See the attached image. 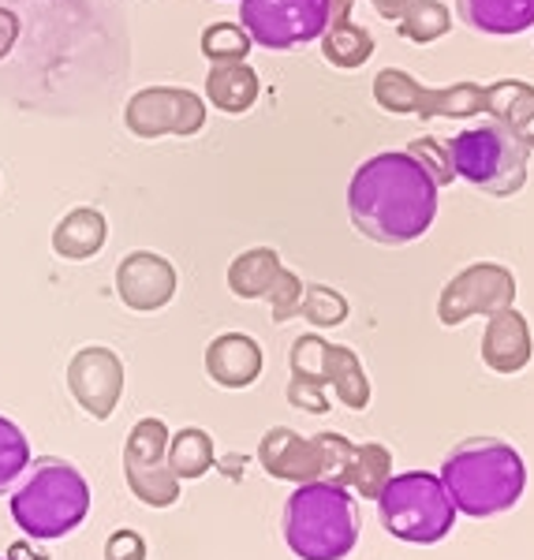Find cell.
<instances>
[{
	"mask_svg": "<svg viewBox=\"0 0 534 560\" xmlns=\"http://www.w3.org/2000/svg\"><path fill=\"white\" fill-rule=\"evenodd\" d=\"M438 179L407 150H385L356 168L348 184V217L359 236L404 247L438 221Z\"/></svg>",
	"mask_w": 534,
	"mask_h": 560,
	"instance_id": "obj_1",
	"label": "cell"
},
{
	"mask_svg": "<svg viewBox=\"0 0 534 560\" xmlns=\"http://www.w3.org/2000/svg\"><path fill=\"white\" fill-rule=\"evenodd\" d=\"M441 482L471 520H494L512 512L527 490V464L520 448L501 438H467L441 459Z\"/></svg>",
	"mask_w": 534,
	"mask_h": 560,
	"instance_id": "obj_2",
	"label": "cell"
},
{
	"mask_svg": "<svg viewBox=\"0 0 534 560\" xmlns=\"http://www.w3.org/2000/svg\"><path fill=\"white\" fill-rule=\"evenodd\" d=\"M12 520L34 541H57L79 530L90 516V486L83 471L71 459L42 456L31 459V467L12 490Z\"/></svg>",
	"mask_w": 534,
	"mask_h": 560,
	"instance_id": "obj_3",
	"label": "cell"
},
{
	"mask_svg": "<svg viewBox=\"0 0 534 560\" xmlns=\"http://www.w3.org/2000/svg\"><path fill=\"white\" fill-rule=\"evenodd\" d=\"M285 541L300 560H344L359 546L356 493L333 482L295 486L285 504Z\"/></svg>",
	"mask_w": 534,
	"mask_h": 560,
	"instance_id": "obj_4",
	"label": "cell"
},
{
	"mask_svg": "<svg viewBox=\"0 0 534 560\" xmlns=\"http://www.w3.org/2000/svg\"><path fill=\"white\" fill-rule=\"evenodd\" d=\"M378 520L385 535L407 546H438L449 538L456 523V504L438 475L430 471H404L385 482L378 493Z\"/></svg>",
	"mask_w": 534,
	"mask_h": 560,
	"instance_id": "obj_5",
	"label": "cell"
},
{
	"mask_svg": "<svg viewBox=\"0 0 534 560\" xmlns=\"http://www.w3.org/2000/svg\"><path fill=\"white\" fill-rule=\"evenodd\" d=\"M452 173L490 198H512L527 184V147L497 120L452 135L445 142Z\"/></svg>",
	"mask_w": 534,
	"mask_h": 560,
	"instance_id": "obj_6",
	"label": "cell"
},
{
	"mask_svg": "<svg viewBox=\"0 0 534 560\" xmlns=\"http://www.w3.org/2000/svg\"><path fill=\"white\" fill-rule=\"evenodd\" d=\"M374 102L388 116H422V120H471L486 113V86L452 83V86H422L404 68H382L374 75Z\"/></svg>",
	"mask_w": 534,
	"mask_h": 560,
	"instance_id": "obj_7",
	"label": "cell"
},
{
	"mask_svg": "<svg viewBox=\"0 0 534 560\" xmlns=\"http://www.w3.org/2000/svg\"><path fill=\"white\" fill-rule=\"evenodd\" d=\"M240 26L262 49L288 52L333 26L329 0H240Z\"/></svg>",
	"mask_w": 534,
	"mask_h": 560,
	"instance_id": "obj_8",
	"label": "cell"
},
{
	"mask_svg": "<svg viewBox=\"0 0 534 560\" xmlns=\"http://www.w3.org/2000/svg\"><path fill=\"white\" fill-rule=\"evenodd\" d=\"M169 427L161 419H139L124 441V478L135 501L147 509H172L184 493V482L169 467Z\"/></svg>",
	"mask_w": 534,
	"mask_h": 560,
	"instance_id": "obj_9",
	"label": "cell"
},
{
	"mask_svg": "<svg viewBox=\"0 0 534 560\" xmlns=\"http://www.w3.org/2000/svg\"><path fill=\"white\" fill-rule=\"evenodd\" d=\"M515 306V273L501 261H475L460 269L438 295V322L456 329L471 318H494Z\"/></svg>",
	"mask_w": 534,
	"mask_h": 560,
	"instance_id": "obj_10",
	"label": "cell"
},
{
	"mask_svg": "<svg viewBox=\"0 0 534 560\" xmlns=\"http://www.w3.org/2000/svg\"><path fill=\"white\" fill-rule=\"evenodd\" d=\"M124 124L135 139H187L206 128V97L187 86H147L124 105Z\"/></svg>",
	"mask_w": 534,
	"mask_h": 560,
	"instance_id": "obj_11",
	"label": "cell"
},
{
	"mask_svg": "<svg viewBox=\"0 0 534 560\" xmlns=\"http://www.w3.org/2000/svg\"><path fill=\"white\" fill-rule=\"evenodd\" d=\"M68 393L94 422H105L124 396V363L113 348H79L68 363Z\"/></svg>",
	"mask_w": 534,
	"mask_h": 560,
	"instance_id": "obj_12",
	"label": "cell"
},
{
	"mask_svg": "<svg viewBox=\"0 0 534 560\" xmlns=\"http://www.w3.org/2000/svg\"><path fill=\"white\" fill-rule=\"evenodd\" d=\"M116 295L128 311L153 314L176 300V266L153 250H131L116 266Z\"/></svg>",
	"mask_w": 534,
	"mask_h": 560,
	"instance_id": "obj_13",
	"label": "cell"
},
{
	"mask_svg": "<svg viewBox=\"0 0 534 560\" xmlns=\"http://www.w3.org/2000/svg\"><path fill=\"white\" fill-rule=\"evenodd\" d=\"M258 464H262V471L269 478H277V482H292V486L322 482V464H318V453H314V441L288 427H274L262 433Z\"/></svg>",
	"mask_w": 534,
	"mask_h": 560,
	"instance_id": "obj_14",
	"label": "cell"
},
{
	"mask_svg": "<svg viewBox=\"0 0 534 560\" xmlns=\"http://www.w3.org/2000/svg\"><path fill=\"white\" fill-rule=\"evenodd\" d=\"M262 366H266V355H262V345L251 332H221L206 348V377L213 385L229 388V393L255 385L262 377Z\"/></svg>",
	"mask_w": 534,
	"mask_h": 560,
	"instance_id": "obj_15",
	"label": "cell"
},
{
	"mask_svg": "<svg viewBox=\"0 0 534 560\" xmlns=\"http://www.w3.org/2000/svg\"><path fill=\"white\" fill-rule=\"evenodd\" d=\"M322 332H303L300 340L288 351V366H292V377H288V404L295 411L306 415H325L333 408L329 388H325V374H322Z\"/></svg>",
	"mask_w": 534,
	"mask_h": 560,
	"instance_id": "obj_16",
	"label": "cell"
},
{
	"mask_svg": "<svg viewBox=\"0 0 534 560\" xmlns=\"http://www.w3.org/2000/svg\"><path fill=\"white\" fill-rule=\"evenodd\" d=\"M531 355H534V340L527 318L515 306L497 311L483 332V363L494 374H520V370H527Z\"/></svg>",
	"mask_w": 534,
	"mask_h": 560,
	"instance_id": "obj_17",
	"label": "cell"
},
{
	"mask_svg": "<svg viewBox=\"0 0 534 560\" xmlns=\"http://www.w3.org/2000/svg\"><path fill=\"white\" fill-rule=\"evenodd\" d=\"M456 15L471 31L494 38L534 31V0H456Z\"/></svg>",
	"mask_w": 534,
	"mask_h": 560,
	"instance_id": "obj_18",
	"label": "cell"
},
{
	"mask_svg": "<svg viewBox=\"0 0 534 560\" xmlns=\"http://www.w3.org/2000/svg\"><path fill=\"white\" fill-rule=\"evenodd\" d=\"M486 113L490 120L512 131L527 150H534V86L523 79H501L486 86Z\"/></svg>",
	"mask_w": 534,
	"mask_h": 560,
	"instance_id": "obj_19",
	"label": "cell"
},
{
	"mask_svg": "<svg viewBox=\"0 0 534 560\" xmlns=\"http://www.w3.org/2000/svg\"><path fill=\"white\" fill-rule=\"evenodd\" d=\"M108 240V221L94 206H76L65 213L53 229V255L68 261H86L105 247Z\"/></svg>",
	"mask_w": 534,
	"mask_h": 560,
	"instance_id": "obj_20",
	"label": "cell"
},
{
	"mask_svg": "<svg viewBox=\"0 0 534 560\" xmlns=\"http://www.w3.org/2000/svg\"><path fill=\"white\" fill-rule=\"evenodd\" d=\"M262 83L258 71L240 60V65H210L206 75V102H213L217 113L224 116H243L258 105Z\"/></svg>",
	"mask_w": 534,
	"mask_h": 560,
	"instance_id": "obj_21",
	"label": "cell"
},
{
	"mask_svg": "<svg viewBox=\"0 0 534 560\" xmlns=\"http://www.w3.org/2000/svg\"><path fill=\"white\" fill-rule=\"evenodd\" d=\"M322 374H325V388L337 393V400L348 411H367L370 408V382L363 359L344 345H322Z\"/></svg>",
	"mask_w": 534,
	"mask_h": 560,
	"instance_id": "obj_22",
	"label": "cell"
},
{
	"mask_svg": "<svg viewBox=\"0 0 534 560\" xmlns=\"http://www.w3.org/2000/svg\"><path fill=\"white\" fill-rule=\"evenodd\" d=\"M285 261L274 247H251L232 258L229 266V288L235 300H266L274 280L280 277Z\"/></svg>",
	"mask_w": 534,
	"mask_h": 560,
	"instance_id": "obj_23",
	"label": "cell"
},
{
	"mask_svg": "<svg viewBox=\"0 0 534 560\" xmlns=\"http://www.w3.org/2000/svg\"><path fill=\"white\" fill-rule=\"evenodd\" d=\"M318 45H322L325 65H333L337 71H356L374 57V34L351 20L333 23L318 38Z\"/></svg>",
	"mask_w": 534,
	"mask_h": 560,
	"instance_id": "obj_24",
	"label": "cell"
},
{
	"mask_svg": "<svg viewBox=\"0 0 534 560\" xmlns=\"http://www.w3.org/2000/svg\"><path fill=\"white\" fill-rule=\"evenodd\" d=\"M213 438L202 427L176 430L169 438V467L179 482H198L202 475L213 471Z\"/></svg>",
	"mask_w": 534,
	"mask_h": 560,
	"instance_id": "obj_25",
	"label": "cell"
},
{
	"mask_svg": "<svg viewBox=\"0 0 534 560\" xmlns=\"http://www.w3.org/2000/svg\"><path fill=\"white\" fill-rule=\"evenodd\" d=\"M388 478H393V453L385 445H378V441L356 445V456H351L348 467V490L363 497V501H378Z\"/></svg>",
	"mask_w": 534,
	"mask_h": 560,
	"instance_id": "obj_26",
	"label": "cell"
},
{
	"mask_svg": "<svg viewBox=\"0 0 534 560\" xmlns=\"http://www.w3.org/2000/svg\"><path fill=\"white\" fill-rule=\"evenodd\" d=\"M449 26H452L449 4H441V0H419V4H415L411 12H407L404 20L396 23V31H400V38H404V42L430 45V42L445 38Z\"/></svg>",
	"mask_w": 534,
	"mask_h": 560,
	"instance_id": "obj_27",
	"label": "cell"
},
{
	"mask_svg": "<svg viewBox=\"0 0 534 560\" xmlns=\"http://www.w3.org/2000/svg\"><path fill=\"white\" fill-rule=\"evenodd\" d=\"M351 306L348 300L329 284H303V303H300V318H306L314 329H337L348 322Z\"/></svg>",
	"mask_w": 534,
	"mask_h": 560,
	"instance_id": "obj_28",
	"label": "cell"
},
{
	"mask_svg": "<svg viewBox=\"0 0 534 560\" xmlns=\"http://www.w3.org/2000/svg\"><path fill=\"white\" fill-rule=\"evenodd\" d=\"M251 49H255V42L240 23H213L202 31V57L210 65H240Z\"/></svg>",
	"mask_w": 534,
	"mask_h": 560,
	"instance_id": "obj_29",
	"label": "cell"
},
{
	"mask_svg": "<svg viewBox=\"0 0 534 560\" xmlns=\"http://www.w3.org/2000/svg\"><path fill=\"white\" fill-rule=\"evenodd\" d=\"M26 467H31V441L12 419L0 415V497L15 490Z\"/></svg>",
	"mask_w": 534,
	"mask_h": 560,
	"instance_id": "obj_30",
	"label": "cell"
},
{
	"mask_svg": "<svg viewBox=\"0 0 534 560\" xmlns=\"http://www.w3.org/2000/svg\"><path fill=\"white\" fill-rule=\"evenodd\" d=\"M314 453H318V464H322V482H333V486H344L348 490V467H351V456H356V445H351L344 433H333V430H322L314 433Z\"/></svg>",
	"mask_w": 534,
	"mask_h": 560,
	"instance_id": "obj_31",
	"label": "cell"
},
{
	"mask_svg": "<svg viewBox=\"0 0 534 560\" xmlns=\"http://www.w3.org/2000/svg\"><path fill=\"white\" fill-rule=\"evenodd\" d=\"M266 303H269V318H274V325H285V322L300 318L303 280L295 277L292 269H280V277L274 280V288H269Z\"/></svg>",
	"mask_w": 534,
	"mask_h": 560,
	"instance_id": "obj_32",
	"label": "cell"
},
{
	"mask_svg": "<svg viewBox=\"0 0 534 560\" xmlns=\"http://www.w3.org/2000/svg\"><path fill=\"white\" fill-rule=\"evenodd\" d=\"M407 153H411L415 161H422V168L438 179V187H445L456 179V173H452V161H449V150H445V142H438V139H419V142H411L407 147Z\"/></svg>",
	"mask_w": 534,
	"mask_h": 560,
	"instance_id": "obj_33",
	"label": "cell"
},
{
	"mask_svg": "<svg viewBox=\"0 0 534 560\" xmlns=\"http://www.w3.org/2000/svg\"><path fill=\"white\" fill-rule=\"evenodd\" d=\"M105 560H147V538L139 530H113L105 541Z\"/></svg>",
	"mask_w": 534,
	"mask_h": 560,
	"instance_id": "obj_34",
	"label": "cell"
},
{
	"mask_svg": "<svg viewBox=\"0 0 534 560\" xmlns=\"http://www.w3.org/2000/svg\"><path fill=\"white\" fill-rule=\"evenodd\" d=\"M15 42H20V15L12 8H0V60L12 57Z\"/></svg>",
	"mask_w": 534,
	"mask_h": 560,
	"instance_id": "obj_35",
	"label": "cell"
},
{
	"mask_svg": "<svg viewBox=\"0 0 534 560\" xmlns=\"http://www.w3.org/2000/svg\"><path fill=\"white\" fill-rule=\"evenodd\" d=\"M374 4V12L382 15V20H388V23H400L407 12H411L419 0H370Z\"/></svg>",
	"mask_w": 534,
	"mask_h": 560,
	"instance_id": "obj_36",
	"label": "cell"
},
{
	"mask_svg": "<svg viewBox=\"0 0 534 560\" xmlns=\"http://www.w3.org/2000/svg\"><path fill=\"white\" fill-rule=\"evenodd\" d=\"M329 4H333V23H340V20H348V15H351L356 0H329Z\"/></svg>",
	"mask_w": 534,
	"mask_h": 560,
	"instance_id": "obj_37",
	"label": "cell"
},
{
	"mask_svg": "<svg viewBox=\"0 0 534 560\" xmlns=\"http://www.w3.org/2000/svg\"><path fill=\"white\" fill-rule=\"evenodd\" d=\"M0 560H8V557H0Z\"/></svg>",
	"mask_w": 534,
	"mask_h": 560,
	"instance_id": "obj_38",
	"label": "cell"
}]
</instances>
